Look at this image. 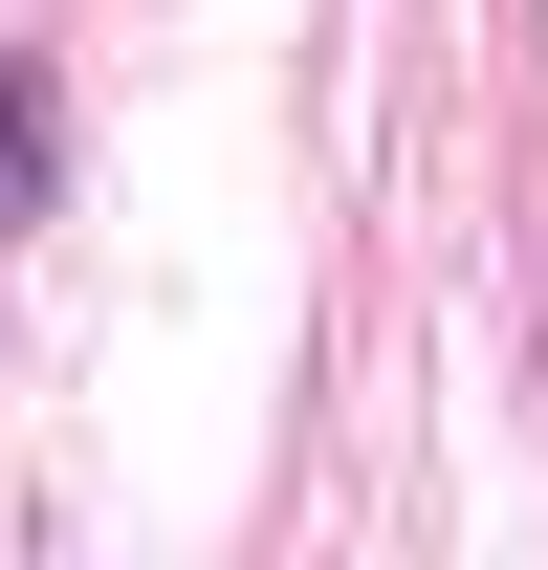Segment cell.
Here are the masks:
<instances>
[]
</instances>
